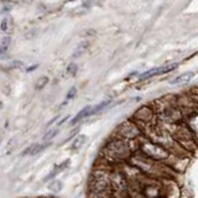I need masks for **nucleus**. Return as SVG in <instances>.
<instances>
[{
    "label": "nucleus",
    "mask_w": 198,
    "mask_h": 198,
    "mask_svg": "<svg viewBox=\"0 0 198 198\" xmlns=\"http://www.w3.org/2000/svg\"><path fill=\"white\" fill-rule=\"evenodd\" d=\"M177 63H173L171 66H166V67H158V68H152V70H149L144 73L140 74V79H146V78H150V77H155V76H160V74H165V73H169L171 71H173L176 67H177Z\"/></svg>",
    "instance_id": "f257e3e1"
},
{
    "label": "nucleus",
    "mask_w": 198,
    "mask_h": 198,
    "mask_svg": "<svg viewBox=\"0 0 198 198\" xmlns=\"http://www.w3.org/2000/svg\"><path fill=\"white\" fill-rule=\"evenodd\" d=\"M3 105H4V104H3V102H0V109L3 108Z\"/></svg>",
    "instance_id": "a211bd4d"
},
{
    "label": "nucleus",
    "mask_w": 198,
    "mask_h": 198,
    "mask_svg": "<svg viewBox=\"0 0 198 198\" xmlns=\"http://www.w3.org/2000/svg\"><path fill=\"white\" fill-rule=\"evenodd\" d=\"M193 78V73H185V74H181L178 77H176L173 81H171L170 83L171 84H186L188 83L191 79Z\"/></svg>",
    "instance_id": "39448f33"
},
{
    "label": "nucleus",
    "mask_w": 198,
    "mask_h": 198,
    "mask_svg": "<svg viewBox=\"0 0 198 198\" xmlns=\"http://www.w3.org/2000/svg\"><path fill=\"white\" fill-rule=\"evenodd\" d=\"M37 67H39V64H34V66H31V67H29L26 70V72H32V71H35Z\"/></svg>",
    "instance_id": "f3484780"
},
{
    "label": "nucleus",
    "mask_w": 198,
    "mask_h": 198,
    "mask_svg": "<svg viewBox=\"0 0 198 198\" xmlns=\"http://www.w3.org/2000/svg\"><path fill=\"white\" fill-rule=\"evenodd\" d=\"M92 115V107H86L84 109H82L74 118H73V120L71 121V124H77L79 120H82V119H84V118H87V116H90Z\"/></svg>",
    "instance_id": "20e7f679"
},
{
    "label": "nucleus",
    "mask_w": 198,
    "mask_h": 198,
    "mask_svg": "<svg viewBox=\"0 0 198 198\" xmlns=\"http://www.w3.org/2000/svg\"><path fill=\"white\" fill-rule=\"evenodd\" d=\"M68 163H70V161L67 160V161H64V162H62V163H59V165H56V166H55V169L45 177V180H44V182H47V181H51V180H53L59 172H62L66 167H67L68 166Z\"/></svg>",
    "instance_id": "f03ea898"
},
{
    "label": "nucleus",
    "mask_w": 198,
    "mask_h": 198,
    "mask_svg": "<svg viewBox=\"0 0 198 198\" xmlns=\"http://www.w3.org/2000/svg\"><path fill=\"white\" fill-rule=\"evenodd\" d=\"M110 102H112V101H105V102H102V103H99V104L92 107V115L95 114V113H98V112H101L102 109H104L107 105L110 104Z\"/></svg>",
    "instance_id": "1a4fd4ad"
},
{
    "label": "nucleus",
    "mask_w": 198,
    "mask_h": 198,
    "mask_svg": "<svg viewBox=\"0 0 198 198\" xmlns=\"http://www.w3.org/2000/svg\"><path fill=\"white\" fill-rule=\"evenodd\" d=\"M48 146V144H34V145H31V146H29L24 152H22V155L24 156H26V155H37L39 152H41L45 147H47Z\"/></svg>",
    "instance_id": "7ed1b4c3"
},
{
    "label": "nucleus",
    "mask_w": 198,
    "mask_h": 198,
    "mask_svg": "<svg viewBox=\"0 0 198 198\" xmlns=\"http://www.w3.org/2000/svg\"><path fill=\"white\" fill-rule=\"evenodd\" d=\"M76 94H77V88H76V87L71 88V89H70V92L67 93V95H66V102L63 103V105H64V104H67L70 101H72V99L76 97Z\"/></svg>",
    "instance_id": "f8f14e48"
},
{
    "label": "nucleus",
    "mask_w": 198,
    "mask_h": 198,
    "mask_svg": "<svg viewBox=\"0 0 198 198\" xmlns=\"http://www.w3.org/2000/svg\"><path fill=\"white\" fill-rule=\"evenodd\" d=\"M48 188L51 191H53V192H59L61 188H62V182L61 181H53L52 183H50Z\"/></svg>",
    "instance_id": "ddd939ff"
},
{
    "label": "nucleus",
    "mask_w": 198,
    "mask_h": 198,
    "mask_svg": "<svg viewBox=\"0 0 198 198\" xmlns=\"http://www.w3.org/2000/svg\"><path fill=\"white\" fill-rule=\"evenodd\" d=\"M86 141H87V136H86V135H78V136L73 140V143H72V145H71V149H72V150H78V149L82 147V145H83Z\"/></svg>",
    "instance_id": "423d86ee"
},
{
    "label": "nucleus",
    "mask_w": 198,
    "mask_h": 198,
    "mask_svg": "<svg viewBox=\"0 0 198 198\" xmlns=\"http://www.w3.org/2000/svg\"><path fill=\"white\" fill-rule=\"evenodd\" d=\"M57 133H58V129H52V130H50V131H47V133L44 135V140L46 141V140H50V139H53L56 135H57Z\"/></svg>",
    "instance_id": "4468645a"
},
{
    "label": "nucleus",
    "mask_w": 198,
    "mask_h": 198,
    "mask_svg": "<svg viewBox=\"0 0 198 198\" xmlns=\"http://www.w3.org/2000/svg\"><path fill=\"white\" fill-rule=\"evenodd\" d=\"M0 29H2L3 32H9L10 29H11V19L10 17H4L0 22Z\"/></svg>",
    "instance_id": "6e6552de"
},
{
    "label": "nucleus",
    "mask_w": 198,
    "mask_h": 198,
    "mask_svg": "<svg viewBox=\"0 0 198 198\" xmlns=\"http://www.w3.org/2000/svg\"><path fill=\"white\" fill-rule=\"evenodd\" d=\"M87 47H88V42H87V41H84V42L79 44V45H78V47L76 48V52H74L73 57H78L79 55H82V53L87 50Z\"/></svg>",
    "instance_id": "9b49d317"
},
{
    "label": "nucleus",
    "mask_w": 198,
    "mask_h": 198,
    "mask_svg": "<svg viewBox=\"0 0 198 198\" xmlns=\"http://www.w3.org/2000/svg\"><path fill=\"white\" fill-rule=\"evenodd\" d=\"M10 44H11V37H10V36H5V37L2 40V42H0V55L5 53V52L9 50Z\"/></svg>",
    "instance_id": "0eeeda50"
},
{
    "label": "nucleus",
    "mask_w": 198,
    "mask_h": 198,
    "mask_svg": "<svg viewBox=\"0 0 198 198\" xmlns=\"http://www.w3.org/2000/svg\"><path fill=\"white\" fill-rule=\"evenodd\" d=\"M22 66H24L22 62H20V61H14V62H11V63L8 66V68H20V67H22Z\"/></svg>",
    "instance_id": "2eb2a0df"
},
{
    "label": "nucleus",
    "mask_w": 198,
    "mask_h": 198,
    "mask_svg": "<svg viewBox=\"0 0 198 198\" xmlns=\"http://www.w3.org/2000/svg\"><path fill=\"white\" fill-rule=\"evenodd\" d=\"M0 143H2V139H0Z\"/></svg>",
    "instance_id": "6ab92c4d"
},
{
    "label": "nucleus",
    "mask_w": 198,
    "mask_h": 198,
    "mask_svg": "<svg viewBox=\"0 0 198 198\" xmlns=\"http://www.w3.org/2000/svg\"><path fill=\"white\" fill-rule=\"evenodd\" d=\"M48 83V78L46 77V76H44V77H40L37 81H36V83H35V88L37 89V90H40V89H42V88H45V86Z\"/></svg>",
    "instance_id": "9d476101"
},
{
    "label": "nucleus",
    "mask_w": 198,
    "mask_h": 198,
    "mask_svg": "<svg viewBox=\"0 0 198 198\" xmlns=\"http://www.w3.org/2000/svg\"><path fill=\"white\" fill-rule=\"evenodd\" d=\"M67 71H68V73L72 74V76L76 74V73H77V64H76V63H71V64L68 66V70H67Z\"/></svg>",
    "instance_id": "dca6fc26"
}]
</instances>
